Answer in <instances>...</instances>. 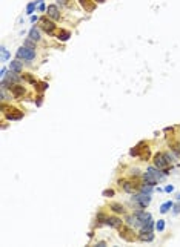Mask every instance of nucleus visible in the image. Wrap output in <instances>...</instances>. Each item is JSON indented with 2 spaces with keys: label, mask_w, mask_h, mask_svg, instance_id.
I'll list each match as a JSON object with an SVG mask.
<instances>
[{
  "label": "nucleus",
  "mask_w": 180,
  "mask_h": 247,
  "mask_svg": "<svg viewBox=\"0 0 180 247\" xmlns=\"http://www.w3.org/2000/svg\"><path fill=\"white\" fill-rule=\"evenodd\" d=\"M154 164L159 167L160 171H166L169 166V160L166 158V153H156L154 155Z\"/></svg>",
  "instance_id": "7ed1b4c3"
},
{
  "label": "nucleus",
  "mask_w": 180,
  "mask_h": 247,
  "mask_svg": "<svg viewBox=\"0 0 180 247\" xmlns=\"http://www.w3.org/2000/svg\"><path fill=\"white\" fill-rule=\"evenodd\" d=\"M109 207H111V209H112V210H114L115 213H123V212H125L123 206H122V204H117V203H112V204H111Z\"/></svg>",
  "instance_id": "412c9836"
},
{
  "label": "nucleus",
  "mask_w": 180,
  "mask_h": 247,
  "mask_svg": "<svg viewBox=\"0 0 180 247\" xmlns=\"http://www.w3.org/2000/svg\"><path fill=\"white\" fill-rule=\"evenodd\" d=\"M114 195V190L108 189V190H103V197H112Z\"/></svg>",
  "instance_id": "cd10ccee"
},
{
  "label": "nucleus",
  "mask_w": 180,
  "mask_h": 247,
  "mask_svg": "<svg viewBox=\"0 0 180 247\" xmlns=\"http://www.w3.org/2000/svg\"><path fill=\"white\" fill-rule=\"evenodd\" d=\"M143 178H145V183H146V184H149V186H156V184L159 183V180L156 178V175H154L152 172H149V171H146V172H145Z\"/></svg>",
  "instance_id": "1a4fd4ad"
},
{
  "label": "nucleus",
  "mask_w": 180,
  "mask_h": 247,
  "mask_svg": "<svg viewBox=\"0 0 180 247\" xmlns=\"http://www.w3.org/2000/svg\"><path fill=\"white\" fill-rule=\"evenodd\" d=\"M34 40H31V38H29V40H26V42H25V45H26V46H29V48H34V43H32Z\"/></svg>",
  "instance_id": "c756f323"
},
{
  "label": "nucleus",
  "mask_w": 180,
  "mask_h": 247,
  "mask_svg": "<svg viewBox=\"0 0 180 247\" xmlns=\"http://www.w3.org/2000/svg\"><path fill=\"white\" fill-rule=\"evenodd\" d=\"M126 221H128V224H130V226H134V227H142V223H140V219H139L136 215H134V216H130Z\"/></svg>",
  "instance_id": "6ab92c4d"
},
{
  "label": "nucleus",
  "mask_w": 180,
  "mask_h": 247,
  "mask_svg": "<svg viewBox=\"0 0 180 247\" xmlns=\"http://www.w3.org/2000/svg\"><path fill=\"white\" fill-rule=\"evenodd\" d=\"M171 207H174V203H172V201H166V203H163V204L160 206V212H162V213H166V212L171 209Z\"/></svg>",
  "instance_id": "aec40b11"
},
{
  "label": "nucleus",
  "mask_w": 180,
  "mask_h": 247,
  "mask_svg": "<svg viewBox=\"0 0 180 247\" xmlns=\"http://www.w3.org/2000/svg\"><path fill=\"white\" fill-rule=\"evenodd\" d=\"M119 230H120V233H119L120 238H123V240H126V241H134V240H136V235L133 233V230H131V229L120 226V227H119Z\"/></svg>",
  "instance_id": "423d86ee"
},
{
  "label": "nucleus",
  "mask_w": 180,
  "mask_h": 247,
  "mask_svg": "<svg viewBox=\"0 0 180 247\" xmlns=\"http://www.w3.org/2000/svg\"><path fill=\"white\" fill-rule=\"evenodd\" d=\"M38 91H45V89H48V83H35L34 85Z\"/></svg>",
  "instance_id": "a878e982"
},
{
  "label": "nucleus",
  "mask_w": 180,
  "mask_h": 247,
  "mask_svg": "<svg viewBox=\"0 0 180 247\" xmlns=\"http://www.w3.org/2000/svg\"><path fill=\"white\" fill-rule=\"evenodd\" d=\"M145 146H146V144H145L143 141H142V143H139L137 146H134V147L130 150V155H131V157H137V155L140 153V150H142V149H145Z\"/></svg>",
  "instance_id": "4468645a"
},
{
  "label": "nucleus",
  "mask_w": 180,
  "mask_h": 247,
  "mask_svg": "<svg viewBox=\"0 0 180 247\" xmlns=\"http://www.w3.org/2000/svg\"><path fill=\"white\" fill-rule=\"evenodd\" d=\"M0 77H2V79H5V77H6V68L0 69Z\"/></svg>",
  "instance_id": "c85d7f7f"
},
{
  "label": "nucleus",
  "mask_w": 180,
  "mask_h": 247,
  "mask_svg": "<svg viewBox=\"0 0 180 247\" xmlns=\"http://www.w3.org/2000/svg\"><path fill=\"white\" fill-rule=\"evenodd\" d=\"M105 223H106L109 227L119 229V227L122 226V219H119L117 216H109V218H106V221H105Z\"/></svg>",
  "instance_id": "9b49d317"
},
{
  "label": "nucleus",
  "mask_w": 180,
  "mask_h": 247,
  "mask_svg": "<svg viewBox=\"0 0 180 247\" xmlns=\"http://www.w3.org/2000/svg\"><path fill=\"white\" fill-rule=\"evenodd\" d=\"M177 200H180V193H178V195H177Z\"/></svg>",
  "instance_id": "e433bc0d"
},
{
  "label": "nucleus",
  "mask_w": 180,
  "mask_h": 247,
  "mask_svg": "<svg viewBox=\"0 0 180 247\" xmlns=\"http://www.w3.org/2000/svg\"><path fill=\"white\" fill-rule=\"evenodd\" d=\"M136 216L140 219V223H142V226L146 223V221H149V219H151V213H148V212H145V210H139V212L136 213Z\"/></svg>",
  "instance_id": "f8f14e48"
},
{
  "label": "nucleus",
  "mask_w": 180,
  "mask_h": 247,
  "mask_svg": "<svg viewBox=\"0 0 180 247\" xmlns=\"http://www.w3.org/2000/svg\"><path fill=\"white\" fill-rule=\"evenodd\" d=\"M172 190H174L172 186H166V187H165V192H172Z\"/></svg>",
  "instance_id": "2f4dec72"
},
{
  "label": "nucleus",
  "mask_w": 180,
  "mask_h": 247,
  "mask_svg": "<svg viewBox=\"0 0 180 247\" xmlns=\"http://www.w3.org/2000/svg\"><path fill=\"white\" fill-rule=\"evenodd\" d=\"M38 22H40V28H42L46 34H53V32H54V29H56V23H54L53 20H49L48 17H42Z\"/></svg>",
  "instance_id": "20e7f679"
},
{
  "label": "nucleus",
  "mask_w": 180,
  "mask_h": 247,
  "mask_svg": "<svg viewBox=\"0 0 180 247\" xmlns=\"http://www.w3.org/2000/svg\"><path fill=\"white\" fill-rule=\"evenodd\" d=\"M120 186L123 187V190H125V192H130V193H134V190L139 187L136 183H133V181H125V180H123V181H120Z\"/></svg>",
  "instance_id": "6e6552de"
},
{
  "label": "nucleus",
  "mask_w": 180,
  "mask_h": 247,
  "mask_svg": "<svg viewBox=\"0 0 180 247\" xmlns=\"http://www.w3.org/2000/svg\"><path fill=\"white\" fill-rule=\"evenodd\" d=\"M16 55H17V58H23L26 61H31V60L35 58V49L29 48V46H22V48L17 49Z\"/></svg>",
  "instance_id": "f257e3e1"
},
{
  "label": "nucleus",
  "mask_w": 180,
  "mask_h": 247,
  "mask_svg": "<svg viewBox=\"0 0 180 247\" xmlns=\"http://www.w3.org/2000/svg\"><path fill=\"white\" fill-rule=\"evenodd\" d=\"M9 60V52L5 46H2V61H8Z\"/></svg>",
  "instance_id": "4be33fe9"
},
{
  "label": "nucleus",
  "mask_w": 180,
  "mask_h": 247,
  "mask_svg": "<svg viewBox=\"0 0 180 247\" xmlns=\"http://www.w3.org/2000/svg\"><path fill=\"white\" fill-rule=\"evenodd\" d=\"M35 3H38V5H40V3H43V0H35Z\"/></svg>",
  "instance_id": "c9c22d12"
},
{
  "label": "nucleus",
  "mask_w": 180,
  "mask_h": 247,
  "mask_svg": "<svg viewBox=\"0 0 180 247\" xmlns=\"http://www.w3.org/2000/svg\"><path fill=\"white\" fill-rule=\"evenodd\" d=\"M29 38H31V40H34V42H38V40H40V31H38L35 26L29 29Z\"/></svg>",
  "instance_id": "dca6fc26"
},
{
  "label": "nucleus",
  "mask_w": 180,
  "mask_h": 247,
  "mask_svg": "<svg viewBox=\"0 0 180 247\" xmlns=\"http://www.w3.org/2000/svg\"><path fill=\"white\" fill-rule=\"evenodd\" d=\"M2 109H3V112H5V117H6V120H20L22 117H23V114H22V111H19V109H16V108H8V106H5V105H2Z\"/></svg>",
  "instance_id": "f03ea898"
},
{
  "label": "nucleus",
  "mask_w": 180,
  "mask_h": 247,
  "mask_svg": "<svg viewBox=\"0 0 180 247\" xmlns=\"http://www.w3.org/2000/svg\"><path fill=\"white\" fill-rule=\"evenodd\" d=\"M46 8H45V3H40L38 5V11H45Z\"/></svg>",
  "instance_id": "473e14b6"
},
{
  "label": "nucleus",
  "mask_w": 180,
  "mask_h": 247,
  "mask_svg": "<svg viewBox=\"0 0 180 247\" xmlns=\"http://www.w3.org/2000/svg\"><path fill=\"white\" fill-rule=\"evenodd\" d=\"M80 5L85 8V11H88V12H91V11H94V8H96V5L94 3H91L89 0H80Z\"/></svg>",
  "instance_id": "a211bd4d"
},
{
  "label": "nucleus",
  "mask_w": 180,
  "mask_h": 247,
  "mask_svg": "<svg viewBox=\"0 0 180 247\" xmlns=\"http://www.w3.org/2000/svg\"><path fill=\"white\" fill-rule=\"evenodd\" d=\"M9 89H11L12 95H14L16 98H19V97H22L25 94V88L23 86H19V85H9Z\"/></svg>",
  "instance_id": "9d476101"
},
{
  "label": "nucleus",
  "mask_w": 180,
  "mask_h": 247,
  "mask_svg": "<svg viewBox=\"0 0 180 247\" xmlns=\"http://www.w3.org/2000/svg\"><path fill=\"white\" fill-rule=\"evenodd\" d=\"M34 9H35V2H31V3H28V6H26V12H28V14H32V12H34Z\"/></svg>",
  "instance_id": "b1692460"
},
{
  "label": "nucleus",
  "mask_w": 180,
  "mask_h": 247,
  "mask_svg": "<svg viewBox=\"0 0 180 247\" xmlns=\"http://www.w3.org/2000/svg\"><path fill=\"white\" fill-rule=\"evenodd\" d=\"M172 212H174L175 215H177V213H180V204H177V206L174 207V210H172Z\"/></svg>",
  "instance_id": "7c9ffc66"
},
{
  "label": "nucleus",
  "mask_w": 180,
  "mask_h": 247,
  "mask_svg": "<svg viewBox=\"0 0 180 247\" xmlns=\"http://www.w3.org/2000/svg\"><path fill=\"white\" fill-rule=\"evenodd\" d=\"M9 71L20 72V71H22V61H20V60H12V61L9 63Z\"/></svg>",
  "instance_id": "2eb2a0df"
},
{
  "label": "nucleus",
  "mask_w": 180,
  "mask_h": 247,
  "mask_svg": "<svg viewBox=\"0 0 180 247\" xmlns=\"http://www.w3.org/2000/svg\"><path fill=\"white\" fill-rule=\"evenodd\" d=\"M37 20H40V19H38L37 16H31V22L34 23V22H37Z\"/></svg>",
  "instance_id": "72a5a7b5"
},
{
  "label": "nucleus",
  "mask_w": 180,
  "mask_h": 247,
  "mask_svg": "<svg viewBox=\"0 0 180 247\" xmlns=\"http://www.w3.org/2000/svg\"><path fill=\"white\" fill-rule=\"evenodd\" d=\"M23 77H25V80H26V82H29V83H34V85H35V83H37V82H35V80H34V79H32V77H31V75H29V74H25V75H23Z\"/></svg>",
  "instance_id": "bb28decb"
},
{
  "label": "nucleus",
  "mask_w": 180,
  "mask_h": 247,
  "mask_svg": "<svg viewBox=\"0 0 180 247\" xmlns=\"http://www.w3.org/2000/svg\"><path fill=\"white\" fill-rule=\"evenodd\" d=\"M69 37H71V32L69 31H65V29H60L59 34H57V38H59V40H62V42H66Z\"/></svg>",
  "instance_id": "f3484780"
},
{
  "label": "nucleus",
  "mask_w": 180,
  "mask_h": 247,
  "mask_svg": "<svg viewBox=\"0 0 180 247\" xmlns=\"http://www.w3.org/2000/svg\"><path fill=\"white\" fill-rule=\"evenodd\" d=\"M94 2H97V3H103L105 0H94Z\"/></svg>",
  "instance_id": "f704fd0d"
},
{
  "label": "nucleus",
  "mask_w": 180,
  "mask_h": 247,
  "mask_svg": "<svg viewBox=\"0 0 180 247\" xmlns=\"http://www.w3.org/2000/svg\"><path fill=\"white\" fill-rule=\"evenodd\" d=\"M46 11H48V17H51L53 20H59L60 19V11H59V8L56 5H49Z\"/></svg>",
  "instance_id": "0eeeda50"
},
{
  "label": "nucleus",
  "mask_w": 180,
  "mask_h": 247,
  "mask_svg": "<svg viewBox=\"0 0 180 247\" xmlns=\"http://www.w3.org/2000/svg\"><path fill=\"white\" fill-rule=\"evenodd\" d=\"M140 207H146V206H149V203H151V197H149V193H137V195H134V198H133Z\"/></svg>",
  "instance_id": "39448f33"
},
{
  "label": "nucleus",
  "mask_w": 180,
  "mask_h": 247,
  "mask_svg": "<svg viewBox=\"0 0 180 247\" xmlns=\"http://www.w3.org/2000/svg\"><path fill=\"white\" fill-rule=\"evenodd\" d=\"M139 240L140 241H152L154 240V235H152V232L142 230V232H140V235H139Z\"/></svg>",
  "instance_id": "ddd939ff"
},
{
  "label": "nucleus",
  "mask_w": 180,
  "mask_h": 247,
  "mask_svg": "<svg viewBox=\"0 0 180 247\" xmlns=\"http://www.w3.org/2000/svg\"><path fill=\"white\" fill-rule=\"evenodd\" d=\"M152 187H154V186H149V184H148V186H142V187H140V190H142L143 193H151V192H152Z\"/></svg>",
  "instance_id": "393cba45"
},
{
  "label": "nucleus",
  "mask_w": 180,
  "mask_h": 247,
  "mask_svg": "<svg viewBox=\"0 0 180 247\" xmlns=\"http://www.w3.org/2000/svg\"><path fill=\"white\" fill-rule=\"evenodd\" d=\"M156 229H157L159 232H163V229H165V221H163V219H159L157 223H156Z\"/></svg>",
  "instance_id": "5701e85b"
}]
</instances>
